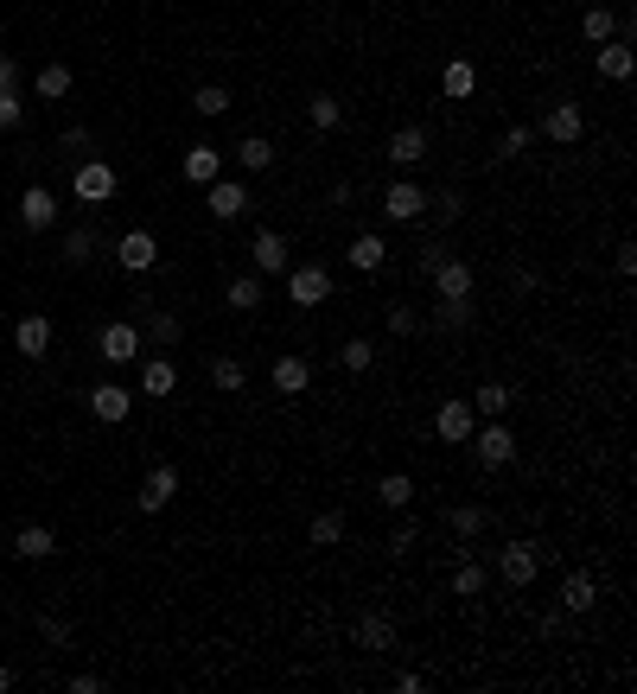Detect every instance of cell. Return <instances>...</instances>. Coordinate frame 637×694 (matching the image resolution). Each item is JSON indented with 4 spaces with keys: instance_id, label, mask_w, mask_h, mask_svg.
Masks as SVG:
<instances>
[{
    "instance_id": "b9f144b4",
    "label": "cell",
    "mask_w": 637,
    "mask_h": 694,
    "mask_svg": "<svg viewBox=\"0 0 637 694\" xmlns=\"http://www.w3.org/2000/svg\"><path fill=\"white\" fill-rule=\"evenodd\" d=\"M147 332H153V344H160V351H172V344L185 338V325L172 319V312H153V319H147Z\"/></svg>"
},
{
    "instance_id": "277c9868",
    "label": "cell",
    "mask_w": 637,
    "mask_h": 694,
    "mask_svg": "<svg viewBox=\"0 0 637 694\" xmlns=\"http://www.w3.org/2000/svg\"><path fill=\"white\" fill-rule=\"evenodd\" d=\"M71 198H77V204H90V211H96V204H109V198H115V166L83 160V166L71 172Z\"/></svg>"
},
{
    "instance_id": "ba28073f",
    "label": "cell",
    "mask_w": 637,
    "mask_h": 694,
    "mask_svg": "<svg viewBox=\"0 0 637 694\" xmlns=\"http://www.w3.org/2000/svg\"><path fill=\"white\" fill-rule=\"evenodd\" d=\"M96 357H102V363H141V325H128V319L102 325V338H96Z\"/></svg>"
},
{
    "instance_id": "d590c367",
    "label": "cell",
    "mask_w": 637,
    "mask_h": 694,
    "mask_svg": "<svg viewBox=\"0 0 637 694\" xmlns=\"http://www.w3.org/2000/svg\"><path fill=\"white\" fill-rule=\"evenodd\" d=\"M211 383H217L223 395H243V383H249L243 357H211Z\"/></svg>"
},
{
    "instance_id": "ab89813d",
    "label": "cell",
    "mask_w": 637,
    "mask_h": 694,
    "mask_svg": "<svg viewBox=\"0 0 637 694\" xmlns=\"http://www.w3.org/2000/svg\"><path fill=\"white\" fill-rule=\"evenodd\" d=\"M338 363H344V370H351V376H364V370H370V363H376V344H370V338H344V351H338Z\"/></svg>"
},
{
    "instance_id": "4dcf8cb0",
    "label": "cell",
    "mask_w": 637,
    "mask_h": 694,
    "mask_svg": "<svg viewBox=\"0 0 637 694\" xmlns=\"http://www.w3.org/2000/svg\"><path fill=\"white\" fill-rule=\"evenodd\" d=\"M504 408H510V389L504 383H478L472 389V414H478V421H504Z\"/></svg>"
},
{
    "instance_id": "d6a6232c",
    "label": "cell",
    "mask_w": 637,
    "mask_h": 694,
    "mask_svg": "<svg viewBox=\"0 0 637 694\" xmlns=\"http://www.w3.org/2000/svg\"><path fill=\"white\" fill-rule=\"evenodd\" d=\"M223 306H236V312H255V306H262V274H236V281L223 287Z\"/></svg>"
},
{
    "instance_id": "7dc6e473",
    "label": "cell",
    "mask_w": 637,
    "mask_h": 694,
    "mask_svg": "<svg viewBox=\"0 0 637 694\" xmlns=\"http://www.w3.org/2000/svg\"><path fill=\"white\" fill-rule=\"evenodd\" d=\"M427 204L440 211V223H459V211H466V198H459V192H440V198H427Z\"/></svg>"
},
{
    "instance_id": "4316f807",
    "label": "cell",
    "mask_w": 637,
    "mask_h": 694,
    "mask_svg": "<svg viewBox=\"0 0 637 694\" xmlns=\"http://www.w3.org/2000/svg\"><path fill=\"white\" fill-rule=\"evenodd\" d=\"M172 389H179L172 357H147V363H141V395H153V402H160V395H172Z\"/></svg>"
},
{
    "instance_id": "c3c4849f",
    "label": "cell",
    "mask_w": 637,
    "mask_h": 694,
    "mask_svg": "<svg viewBox=\"0 0 637 694\" xmlns=\"http://www.w3.org/2000/svg\"><path fill=\"white\" fill-rule=\"evenodd\" d=\"M39 637H45V644H58V650H64V644H71V624H58V618H45V612H39Z\"/></svg>"
},
{
    "instance_id": "5b68a950",
    "label": "cell",
    "mask_w": 637,
    "mask_h": 694,
    "mask_svg": "<svg viewBox=\"0 0 637 694\" xmlns=\"http://www.w3.org/2000/svg\"><path fill=\"white\" fill-rule=\"evenodd\" d=\"M497 574H504L510 586H529V580L542 574V548L516 535V542H504V548H497Z\"/></svg>"
},
{
    "instance_id": "5bb4252c",
    "label": "cell",
    "mask_w": 637,
    "mask_h": 694,
    "mask_svg": "<svg viewBox=\"0 0 637 694\" xmlns=\"http://www.w3.org/2000/svg\"><path fill=\"white\" fill-rule=\"evenodd\" d=\"M90 414H96L102 427H122L128 414H134V395H128L122 383H96V389H90Z\"/></svg>"
},
{
    "instance_id": "681fc988",
    "label": "cell",
    "mask_w": 637,
    "mask_h": 694,
    "mask_svg": "<svg viewBox=\"0 0 637 694\" xmlns=\"http://www.w3.org/2000/svg\"><path fill=\"white\" fill-rule=\"evenodd\" d=\"M13 90H20V64L0 51V96H13Z\"/></svg>"
},
{
    "instance_id": "bcb514c9",
    "label": "cell",
    "mask_w": 637,
    "mask_h": 694,
    "mask_svg": "<svg viewBox=\"0 0 637 694\" xmlns=\"http://www.w3.org/2000/svg\"><path fill=\"white\" fill-rule=\"evenodd\" d=\"M415 542H421V529H415V523H395V529H389V554H408Z\"/></svg>"
},
{
    "instance_id": "8d00e7d4",
    "label": "cell",
    "mask_w": 637,
    "mask_h": 694,
    "mask_svg": "<svg viewBox=\"0 0 637 694\" xmlns=\"http://www.w3.org/2000/svg\"><path fill=\"white\" fill-rule=\"evenodd\" d=\"M192 109H198L204 121L230 115V90H223V83H198V90H192Z\"/></svg>"
},
{
    "instance_id": "7c38bea8",
    "label": "cell",
    "mask_w": 637,
    "mask_h": 694,
    "mask_svg": "<svg viewBox=\"0 0 637 694\" xmlns=\"http://www.w3.org/2000/svg\"><path fill=\"white\" fill-rule=\"evenodd\" d=\"M249 262H255V274H287V268H294V255H287V236H281V230H255Z\"/></svg>"
},
{
    "instance_id": "6da1fadb",
    "label": "cell",
    "mask_w": 637,
    "mask_h": 694,
    "mask_svg": "<svg viewBox=\"0 0 637 694\" xmlns=\"http://www.w3.org/2000/svg\"><path fill=\"white\" fill-rule=\"evenodd\" d=\"M472 453H478V465H485V472H504V465L516 459V433L504 427V421H485V427H472Z\"/></svg>"
},
{
    "instance_id": "db71d44e",
    "label": "cell",
    "mask_w": 637,
    "mask_h": 694,
    "mask_svg": "<svg viewBox=\"0 0 637 694\" xmlns=\"http://www.w3.org/2000/svg\"><path fill=\"white\" fill-rule=\"evenodd\" d=\"M421 688H427V682H421L415 669H402V675H395V694H421Z\"/></svg>"
},
{
    "instance_id": "ffe728a7",
    "label": "cell",
    "mask_w": 637,
    "mask_h": 694,
    "mask_svg": "<svg viewBox=\"0 0 637 694\" xmlns=\"http://www.w3.org/2000/svg\"><path fill=\"white\" fill-rule=\"evenodd\" d=\"M593 605H599V580H593V574H580V567H574V574L561 580V612L574 618V612H593Z\"/></svg>"
},
{
    "instance_id": "7a4b0ae2",
    "label": "cell",
    "mask_w": 637,
    "mask_h": 694,
    "mask_svg": "<svg viewBox=\"0 0 637 694\" xmlns=\"http://www.w3.org/2000/svg\"><path fill=\"white\" fill-rule=\"evenodd\" d=\"M204 211H211L217 223H236V217L255 211V198H249L243 179H211V185H204Z\"/></svg>"
},
{
    "instance_id": "cb8c5ba5",
    "label": "cell",
    "mask_w": 637,
    "mask_h": 694,
    "mask_svg": "<svg viewBox=\"0 0 637 694\" xmlns=\"http://www.w3.org/2000/svg\"><path fill=\"white\" fill-rule=\"evenodd\" d=\"M485 586H491V567L478 561V554H459V567H453V593H459V599H478Z\"/></svg>"
},
{
    "instance_id": "f546056e",
    "label": "cell",
    "mask_w": 637,
    "mask_h": 694,
    "mask_svg": "<svg viewBox=\"0 0 637 694\" xmlns=\"http://www.w3.org/2000/svg\"><path fill=\"white\" fill-rule=\"evenodd\" d=\"M421 325H434V332H466L472 325V300H440Z\"/></svg>"
},
{
    "instance_id": "2e32d148",
    "label": "cell",
    "mask_w": 637,
    "mask_h": 694,
    "mask_svg": "<svg viewBox=\"0 0 637 694\" xmlns=\"http://www.w3.org/2000/svg\"><path fill=\"white\" fill-rule=\"evenodd\" d=\"M179 172H185V185H211V179H223V153L192 141V147H185V160H179Z\"/></svg>"
},
{
    "instance_id": "ac0fdd59",
    "label": "cell",
    "mask_w": 637,
    "mask_h": 694,
    "mask_svg": "<svg viewBox=\"0 0 637 694\" xmlns=\"http://www.w3.org/2000/svg\"><path fill=\"white\" fill-rule=\"evenodd\" d=\"M351 637H357V650H389L395 644V618L389 612H357Z\"/></svg>"
},
{
    "instance_id": "52a82bcc",
    "label": "cell",
    "mask_w": 637,
    "mask_h": 694,
    "mask_svg": "<svg viewBox=\"0 0 637 694\" xmlns=\"http://www.w3.org/2000/svg\"><path fill=\"white\" fill-rule=\"evenodd\" d=\"M542 141H555V147H574L580 134H587V109H580V102H555V109L542 115Z\"/></svg>"
},
{
    "instance_id": "8fae6325",
    "label": "cell",
    "mask_w": 637,
    "mask_h": 694,
    "mask_svg": "<svg viewBox=\"0 0 637 694\" xmlns=\"http://www.w3.org/2000/svg\"><path fill=\"white\" fill-rule=\"evenodd\" d=\"M383 217L389 223H415V217H427V192L415 179H395L389 192H383Z\"/></svg>"
},
{
    "instance_id": "f1b7e54d",
    "label": "cell",
    "mask_w": 637,
    "mask_h": 694,
    "mask_svg": "<svg viewBox=\"0 0 637 694\" xmlns=\"http://www.w3.org/2000/svg\"><path fill=\"white\" fill-rule=\"evenodd\" d=\"M236 166L243 172H268L274 166V141L268 134H243V141H236Z\"/></svg>"
},
{
    "instance_id": "83f0119b",
    "label": "cell",
    "mask_w": 637,
    "mask_h": 694,
    "mask_svg": "<svg viewBox=\"0 0 637 694\" xmlns=\"http://www.w3.org/2000/svg\"><path fill=\"white\" fill-rule=\"evenodd\" d=\"M376 503H383V510H408V503H415V478L408 472H383L376 478Z\"/></svg>"
},
{
    "instance_id": "7bdbcfd3",
    "label": "cell",
    "mask_w": 637,
    "mask_h": 694,
    "mask_svg": "<svg viewBox=\"0 0 637 694\" xmlns=\"http://www.w3.org/2000/svg\"><path fill=\"white\" fill-rule=\"evenodd\" d=\"M90 255H96V230H71V236H64V262H71V268H83Z\"/></svg>"
},
{
    "instance_id": "f907efd6",
    "label": "cell",
    "mask_w": 637,
    "mask_h": 694,
    "mask_svg": "<svg viewBox=\"0 0 637 694\" xmlns=\"http://www.w3.org/2000/svg\"><path fill=\"white\" fill-rule=\"evenodd\" d=\"M64 688H71V694H102V675H90V669H83V675H71Z\"/></svg>"
},
{
    "instance_id": "7402d4cb",
    "label": "cell",
    "mask_w": 637,
    "mask_h": 694,
    "mask_svg": "<svg viewBox=\"0 0 637 694\" xmlns=\"http://www.w3.org/2000/svg\"><path fill=\"white\" fill-rule=\"evenodd\" d=\"M274 389H281V395H306V389H313V363H306V357H274Z\"/></svg>"
},
{
    "instance_id": "f35d334b",
    "label": "cell",
    "mask_w": 637,
    "mask_h": 694,
    "mask_svg": "<svg viewBox=\"0 0 637 694\" xmlns=\"http://www.w3.org/2000/svg\"><path fill=\"white\" fill-rule=\"evenodd\" d=\"M446 523H453V535H466V542H472L491 516H485V503H459V510H446Z\"/></svg>"
},
{
    "instance_id": "11a10c76",
    "label": "cell",
    "mask_w": 637,
    "mask_h": 694,
    "mask_svg": "<svg viewBox=\"0 0 637 694\" xmlns=\"http://www.w3.org/2000/svg\"><path fill=\"white\" fill-rule=\"evenodd\" d=\"M561 624H567V612H561V605H555V612H542V618H536V631L548 637V631H561Z\"/></svg>"
},
{
    "instance_id": "9a60e30c",
    "label": "cell",
    "mask_w": 637,
    "mask_h": 694,
    "mask_svg": "<svg viewBox=\"0 0 637 694\" xmlns=\"http://www.w3.org/2000/svg\"><path fill=\"white\" fill-rule=\"evenodd\" d=\"M20 223H26L32 236L51 230V223H58V198H51L45 185H26V192H20Z\"/></svg>"
},
{
    "instance_id": "4fadbf2b",
    "label": "cell",
    "mask_w": 637,
    "mask_h": 694,
    "mask_svg": "<svg viewBox=\"0 0 637 694\" xmlns=\"http://www.w3.org/2000/svg\"><path fill=\"white\" fill-rule=\"evenodd\" d=\"M115 262H122L128 274H147L153 262H160V242H153V230H128V236H115Z\"/></svg>"
},
{
    "instance_id": "d4e9b609",
    "label": "cell",
    "mask_w": 637,
    "mask_h": 694,
    "mask_svg": "<svg viewBox=\"0 0 637 694\" xmlns=\"http://www.w3.org/2000/svg\"><path fill=\"white\" fill-rule=\"evenodd\" d=\"M440 90L446 102H466L478 90V71H472V58H446V71H440Z\"/></svg>"
},
{
    "instance_id": "484cf974",
    "label": "cell",
    "mask_w": 637,
    "mask_h": 694,
    "mask_svg": "<svg viewBox=\"0 0 637 694\" xmlns=\"http://www.w3.org/2000/svg\"><path fill=\"white\" fill-rule=\"evenodd\" d=\"M344 255H351V268H357V274H376V268L389 262V242L376 236V230H364V236H357V242H351V249H344Z\"/></svg>"
},
{
    "instance_id": "f6af8a7d",
    "label": "cell",
    "mask_w": 637,
    "mask_h": 694,
    "mask_svg": "<svg viewBox=\"0 0 637 694\" xmlns=\"http://www.w3.org/2000/svg\"><path fill=\"white\" fill-rule=\"evenodd\" d=\"M20 115H26L20 90H13V96H0V134H13V128H20Z\"/></svg>"
},
{
    "instance_id": "e0dca14e",
    "label": "cell",
    "mask_w": 637,
    "mask_h": 694,
    "mask_svg": "<svg viewBox=\"0 0 637 694\" xmlns=\"http://www.w3.org/2000/svg\"><path fill=\"white\" fill-rule=\"evenodd\" d=\"M13 351H20V357H45L51 351V319H45V312H26V319L13 325Z\"/></svg>"
},
{
    "instance_id": "f5cc1de1",
    "label": "cell",
    "mask_w": 637,
    "mask_h": 694,
    "mask_svg": "<svg viewBox=\"0 0 637 694\" xmlns=\"http://www.w3.org/2000/svg\"><path fill=\"white\" fill-rule=\"evenodd\" d=\"M618 274H625V281L637 274V242H618Z\"/></svg>"
},
{
    "instance_id": "d6986e66",
    "label": "cell",
    "mask_w": 637,
    "mask_h": 694,
    "mask_svg": "<svg viewBox=\"0 0 637 694\" xmlns=\"http://www.w3.org/2000/svg\"><path fill=\"white\" fill-rule=\"evenodd\" d=\"M593 58H599V77H606V83H631V71H637L631 39H606V45L593 51Z\"/></svg>"
},
{
    "instance_id": "e575fe53",
    "label": "cell",
    "mask_w": 637,
    "mask_h": 694,
    "mask_svg": "<svg viewBox=\"0 0 637 694\" xmlns=\"http://www.w3.org/2000/svg\"><path fill=\"white\" fill-rule=\"evenodd\" d=\"M32 90H39L45 102L71 96V64H39V77H32Z\"/></svg>"
},
{
    "instance_id": "30bf717a",
    "label": "cell",
    "mask_w": 637,
    "mask_h": 694,
    "mask_svg": "<svg viewBox=\"0 0 637 694\" xmlns=\"http://www.w3.org/2000/svg\"><path fill=\"white\" fill-rule=\"evenodd\" d=\"M472 427H478L472 402H453V395H446V402L434 408V433H440L446 446H466V440H472Z\"/></svg>"
},
{
    "instance_id": "816d5d0a",
    "label": "cell",
    "mask_w": 637,
    "mask_h": 694,
    "mask_svg": "<svg viewBox=\"0 0 637 694\" xmlns=\"http://www.w3.org/2000/svg\"><path fill=\"white\" fill-rule=\"evenodd\" d=\"M446 262V242H427V249H421V274H434Z\"/></svg>"
},
{
    "instance_id": "836d02e7",
    "label": "cell",
    "mask_w": 637,
    "mask_h": 694,
    "mask_svg": "<svg viewBox=\"0 0 637 694\" xmlns=\"http://www.w3.org/2000/svg\"><path fill=\"white\" fill-rule=\"evenodd\" d=\"M344 529H351V523H344V510H319L313 523H306V535H313V548H332V542H344Z\"/></svg>"
},
{
    "instance_id": "603a6c76",
    "label": "cell",
    "mask_w": 637,
    "mask_h": 694,
    "mask_svg": "<svg viewBox=\"0 0 637 694\" xmlns=\"http://www.w3.org/2000/svg\"><path fill=\"white\" fill-rule=\"evenodd\" d=\"M389 160H395V166H421V160H427V128H415V121H408V128H395V134H389Z\"/></svg>"
},
{
    "instance_id": "3957f363",
    "label": "cell",
    "mask_w": 637,
    "mask_h": 694,
    "mask_svg": "<svg viewBox=\"0 0 637 694\" xmlns=\"http://www.w3.org/2000/svg\"><path fill=\"white\" fill-rule=\"evenodd\" d=\"M287 300H294V306H325V300H332V268H319V262L287 268Z\"/></svg>"
},
{
    "instance_id": "60d3db41",
    "label": "cell",
    "mask_w": 637,
    "mask_h": 694,
    "mask_svg": "<svg viewBox=\"0 0 637 694\" xmlns=\"http://www.w3.org/2000/svg\"><path fill=\"white\" fill-rule=\"evenodd\" d=\"M529 141H536V128H523V121H516V128H504V134H497V160H516V153H529Z\"/></svg>"
},
{
    "instance_id": "9c48e42d",
    "label": "cell",
    "mask_w": 637,
    "mask_h": 694,
    "mask_svg": "<svg viewBox=\"0 0 637 694\" xmlns=\"http://www.w3.org/2000/svg\"><path fill=\"white\" fill-rule=\"evenodd\" d=\"M434 281V300H472V287H478V274H472V262H459V255H446V262L427 274Z\"/></svg>"
},
{
    "instance_id": "74e56055",
    "label": "cell",
    "mask_w": 637,
    "mask_h": 694,
    "mask_svg": "<svg viewBox=\"0 0 637 694\" xmlns=\"http://www.w3.org/2000/svg\"><path fill=\"white\" fill-rule=\"evenodd\" d=\"M580 32H587V45H606V39H618V13L612 7H587Z\"/></svg>"
},
{
    "instance_id": "ee69618b",
    "label": "cell",
    "mask_w": 637,
    "mask_h": 694,
    "mask_svg": "<svg viewBox=\"0 0 637 694\" xmlns=\"http://www.w3.org/2000/svg\"><path fill=\"white\" fill-rule=\"evenodd\" d=\"M389 332H395V338H415V332H421V312H415V306H389Z\"/></svg>"
},
{
    "instance_id": "1f68e13d",
    "label": "cell",
    "mask_w": 637,
    "mask_h": 694,
    "mask_svg": "<svg viewBox=\"0 0 637 694\" xmlns=\"http://www.w3.org/2000/svg\"><path fill=\"white\" fill-rule=\"evenodd\" d=\"M306 121H313L319 134H332L338 121H344V102L332 96V90H319V96H306Z\"/></svg>"
},
{
    "instance_id": "9f6ffc18",
    "label": "cell",
    "mask_w": 637,
    "mask_h": 694,
    "mask_svg": "<svg viewBox=\"0 0 637 694\" xmlns=\"http://www.w3.org/2000/svg\"><path fill=\"white\" fill-rule=\"evenodd\" d=\"M7 688H13V669H7V663H0V694H7Z\"/></svg>"
},
{
    "instance_id": "8992f818",
    "label": "cell",
    "mask_w": 637,
    "mask_h": 694,
    "mask_svg": "<svg viewBox=\"0 0 637 694\" xmlns=\"http://www.w3.org/2000/svg\"><path fill=\"white\" fill-rule=\"evenodd\" d=\"M172 497H179V465H172V459H160V465H153V472L141 478V497H134V510H141V516H153V510H166Z\"/></svg>"
},
{
    "instance_id": "44dd1931",
    "label": "cell",
    "mask_w": 637,
    "mask_h": 694,
    "mask_svg": "<svg viewBox=\"0 0 637 694\" xmlns=\"http://www.w3.org/2000/svg\"><path fill=\"white\" fill-rule=\"evenodd\" d=\"M51 548H58V535H51L45 523H20L13 529V554H20V561H51Z\"/></svg>"
}]
</instances>
